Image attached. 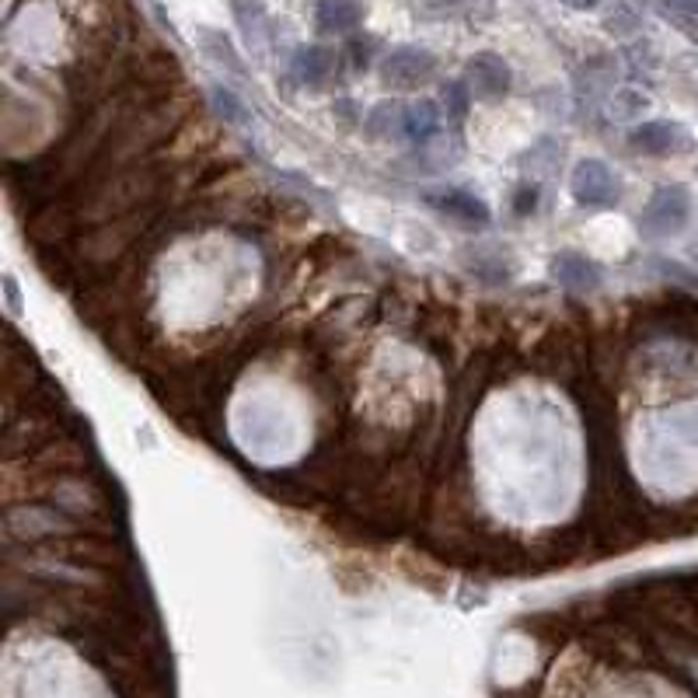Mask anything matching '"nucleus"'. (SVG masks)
<instances>
[{
    "label": "nucleus",
    "mask_w": 698,
    "mask_h": 698,
    "mask_svg": "<svg viewBox=\"0 0 698 698\" xmlns=\"http://www.w3.org/2000/svg\"><path fill=\"white\" fill-rule=\"evenodd\" d=\"M691 213H695V199L688 185L681 182L660 185L639 213V231L646 237H668L674 231H685L691 224Z\"/></svg>",
    "instance_id": "nucleus-1"
},
{
    "label": "nucleus",
    "mask_w": 698,
    "mask_h": 698,
    "mask_svg": "<svg viewBox=\"0 0 698 698\" xmlns=\"http://www.w3.org/2000/svg\"><path fill=\"white\" fill-rule=\"evenodd\" d=\"M570 193L587 210H611L622 203V179L611 172L604 161L590 158V161H580L573 168Z\"/></svg>",
    "instance_id": "nucleus-2"
},
{
    "label": "nucleus",
    "mask_w": 698,
    "mask_h": 698,
    "mask_svg": "<svg viewBox=\"0 0 698 698\" xmlns=\"http://www.w3.org/2000/svg\"><path fill=\"white\" fill-rule=\"evenodd\" d=\"M437 77V57L430 49H419V46H399L381 60V81L384 88H395V91H413L430 84Z\"/></svg>",
    "instance_id": "nucleus-3"
},
{
    "label": "nucleus",
    "mask_w": 698,
    "mask_h": 698,
    "mask_svg": "<svg viewBox=\"0 0 698 698\" xmlns=\"http://www.w3.org/2000/svg\"><path fill=\"white\" fill-rule=\"evenodd\" d=\"M4 527L11 541H42V538L71 535L77 521L60 514V506H11Z\"/></svg>",
    "instance_id": "nucleus-4"
},
{
    "label": "nucleus",
    "mask_w": 698,
    "mask_h": 698,
    "mask_svg": "<svg viewBox=\"0 0 698 698\" xmlns=\"http://www.w3.org/2000/svg\"><path fill=\"white\" fill-rule=\"evenodd\" d=\"M628 144H633L636 155L671 158V155H685L691 147V133L681 123H671V119H650V123H639L628 133Z\"/></svg>",
    "instance_id": "nucleus-5"
},
{
    "label": "nucleus",
    "mask_w": 698,
    "mask_h": 698,
    "mask_svg": "<svg viewBox=\"0 0 698 698\" xmlns=\"http://www.w3.org/2000/svg\"><path fill=\"white\" fill-rule=\"evenodd\" d=\"M465 84L472 98L479 101H500L506 98L510 84H514V74H510V66L503 57L497 53H475L465 66Z\"/></svg>",
    "instance_id": "nucleus-6"
},
{
    "label": "nucleus",
    "mask_w": 698,
    "mask_h": 698,
    "mask_svg": "<svg viewBox=\"0 0 698 698\" xmlns=\"http://www.w3.org/2000/svg\"><path fill=\"white\" fill-rule=\"evenodd\" d=\"M549 272L559 286H566V291H598L604 280V269L580 252H555L549 262Z\"/></svg>",
    "instance_id": "nucleus-7"
},
{
    "label": "nucleus",
    "mask_w": 698,
    "mask_h": 698,
    "mask_svg": "<svg viewBox=\"0 0 698 698\" xmlns=\"http://www.w3.org/2000/svg\"><path fill=\"white\" fill-rule=\"evenodd\" d=\"M427 203H430L433 210H440V213L451 217V220H462V224H468V228H486L489 224V207H486L479 196H472L465 189L427 193Z\"/></svg>",
    "instance_id": "nucleus-8"
},
{
    "label": "nucleus",
    "mask_w": 698,
    "mask_h": 698,
    "mask_svg": "<svg viewBox=\"0 0 698 698\" xmlns=\"http://www.w3.org/2000/svg\"><path fill=\"white\" fill-rule=\"evenodd\" d=\"M364 22V8L356 0H318L315 8V25L326 36H343V32H353L356 25Z\"/></svg>",
    "instance_id": "nucleus-9"
},
{
    "label": "nucleus",
    "mask_w": 698,
    "mask_h": 698,
    "mask_svg": "<svg viewBox=\"0 0 698 698\" xmlns=\"http://www.w3.org/2000/svg\"><path fill=\"white\" fill-rule=\"evenodd\" d=\"M440 123H444L440 109L433 106L430 98H423V101H416V106L405 109V133H402V140L416 144V147H427L433 136L440 133Z\"/></svg>",
    "instance_id": "nucleus-10"
},
{
    "label": "nucleus",
    "mask_w": 698,
    "mask_h": 698,
    "mask_svg": "<svg viewBox=\"0 0 698 698\" xmlns=\"http://www.w3.org/2000/svg\"><path fill=\"white\" fill-rule=\"evenodd\" d=\"M294 74L301 77V84H308V88H321V84L335 74V53L326 46H304L294 57Z\"/></svg>",
    "instance_id": "nucleus-11"
},
{
    "label": "nucleus",
    "mask_w": 698,
    "mask_h": 698,
    "mask_svg": "<svg viewBox=\"0 0 698 698\" xmlns=\"http://www.w3.org/2000/svg\"><path fill=\"white\" fill-rule=\"evenodd\" d=\"M405 109L402 101H381L374 106L364 119V130L370 140H391V136H402L405 133Z\"/></svg>",
    "instance_id": "nucleus-12"
},
{
    "label": "nucleus",
    "mask_w": 698,
    "mask_h": 698,
    "mask_svg": "<svg viewBox=\"0 0 698 698\" xmlns=\"http://www.w3.org/2000/svg\"><path fill=\"white\" fill-rule=\"evenodd\" d=\"M199 46H203V53H207L213 63L224 66V71H231L234 77H245V63H242V57L234 53V46H231V39L224 36V32L203 28L199 32Z\"/></svg>",
    "instance_id": "nucleus-13"
},
{
    "label": "nucleus",
    "mask_w": 698,
    "mask_h": 698,
    "mask_svg": "<svg viewBox=\"0 0 698 698\" xmlns=\"http://www.w3.org/2000/svg\"><path fill=\"white\" fill-rule=\"evenodd\" d=\"M482 11L492 8V0H423V11L433 19H475Z\"/></svg>",
    "instance_id": "nucleus-14"
},
{
    "label": "nucleus",
    "mask_w": 698,
    "mask_h": 698,
    "mask_svg": "<svg viewBox=\"0 0 698 698\" xmlns=\"http://www.w3.org/2000/svg\"><path fill=\"white\" fill-rule=\"evenodd\" d=\"M663 19H671L681 32L698 39V0H657Z\"/></svg>",
    "instance_id": "nucleus-15"
},
{
    "label": "nucleus",
    "mask_w": 698,
    "mask_h": 698,
    "mask_svg": "<svg viewBox=\"0 0 698 698\" xmlns=\"http://www.w3.org/2000/svg\"><path fill=\"white\" fill-rule=\"evenodd\" d=\"M210 101H213V109H217V115L224 119V123H231V126H245L248 123V109H245V101L237 98L231 88H210Z\"/></svg>",
    "instance_id": "nucleus-16"
},
{
    "label": "nucleus",
    "mask_w": 698,
    "mask_h": 698,
    "mask_svg": "<svg viewBox=\"0 0 698 698\" xmlns=\"http://www.w3.org/2000/svg\"><path fill=\"white\" fill-rule=\"evenodd\" d=\"M472 106V91H468V84L465 81H451L448 88H444V109H448V119H454V123H462L465 112Z\"/></svg>",
    "instance_id": "nucleus-17"
},
{
    "label": "nucleus",
    "mask_w": 698,
    "mask_h": 698,
    "mask_svg": "<svg viewBox=\"0 0 698 698\" xmlns=\"http://www.w3.org/2000/svg\"><path fill=\"white\" fill-rule=\"evenodd\" d=\"M646 109V98L633 88H625V91H615V98H611V115L615 119H633Z\"/></svg>",
    "instance_id": "nucleus-18"
},
{
    "label": "nucleus",
    "mask_w": 698,
    "mask_h": 698,
    "mask_svg": "<svg viewBox=\"0 0 698 698\" xmlns=\"http://www.w3.org/2000/svg\"><path fill=\"white\" fill-rule=\"evenodd\" d=\"M514 210H517L521 217L538 210V185H531V182H524V185H521V189L514 193Z\"/></svg>",
    "instance_id": "nucleus-19"
},
{
    "label": "nucleus",
    "mask_w": 698,
    "mask_h": 698,
    "mask_svg": "<svg viewBox=\"0 0 698 698\" xmlns=\"http://www.w3.org/2000/svg\"><path fill=\"white\" fill-rule=\"evenodd\" d=\"M4 286H8V301H11V308L19 311V286H14V280H11V277L4 280Z\"/></svg>",
    "instance_id": "nucleus-20"
},
{
    "label": "nucleus",
    "mask_w": 698,
    "mask_h": 698,
    "mask_svg": "<svg viewBox=\"0 0 698 698\" xmlns=\"http://www.w3.org/2000/svg\"><path fill=\"white\" fill-rule=\"evenodd\" d=\"M688 259H695V262H698V234L688 242Z\"/></svg>",
    "instance_id": "nucleus-21"
},
{
    "label": "nucleus",
    "mask_w": 698,
    "mask_h": 698,
    "mask_svg": "<svg viewBox=\"0 0 698 698\" xmlns=\"http://www.w3.org/2000/svg\"><path fill=\"white\" fill-rule=\"evenodd\" d=\"M573 4H576V8H593L598 0H573Z\"/></svg>",
    "instance_id": "nucleus-22"
}]
</instances>
